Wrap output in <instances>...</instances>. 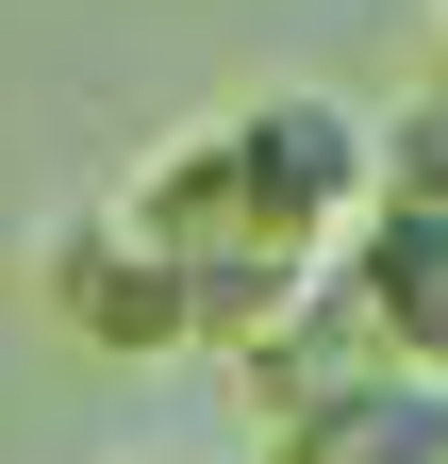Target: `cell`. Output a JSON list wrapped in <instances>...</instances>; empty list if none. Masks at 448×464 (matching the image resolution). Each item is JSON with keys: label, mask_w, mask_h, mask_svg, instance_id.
Listing matches in <instances>:
<instances>
[{"label": "cell", "mask_w": 448, "mask_h": 464, "mask_svg": "<svg viewBox=\"0 0 448 464\" xmlns=\"http://www.w3.org/2000/svg\"><path fill=\"white\" fill-rule=\"evenodd\" d=\"M332 282H349V315H365V348L399 382H448V199H399V183H382V216L349 232Z\"/></svg>", "instance_id": "cell-1"}, {"label": "cell", "mask_w": 448, "mask_h": 464, "mask_svg": "<svg viewBox=\"0 0 448 464\" xmlns=\"http://www.w3.org/2000/svg\"><path fill=\"white\" fill-rule=\"evenodd\" d=\"M50 299H67V332H100V348H200L183 282H166V249L133 216H67L50 232Z\"/></svg>", "instance_id": "cell-2"}, {"label": "cell", "mask_w": 448, "mask_h": 464, "mask_svg": "<svg viewBox=\"0 0 448 464\" xmlns=\"http://www.w3.org/2000/svg\"><path fill=\"white\" fill-rule=\"evenodd\" d=\"M283 464H448V382H399V365L332 382L283 415Z\"/></svg>", "instance_id": "cell-3"}]
</instances>
